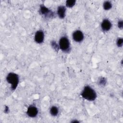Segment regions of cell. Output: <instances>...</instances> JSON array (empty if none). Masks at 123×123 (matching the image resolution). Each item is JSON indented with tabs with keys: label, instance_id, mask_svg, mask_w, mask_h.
I'll return each mask as SVG.
<instances>
[{
	"label": "cell",
	"instance_id": "cell-1",
	"mask_svg": "<svg viewBox=\"0 0 123 123\" xmlns=\"http://www.w3.org/2000/svg\"><path fill=\"white\" fill-rule=\"evenodd\" d=\"M81 96L88 101H94L97 97L96 92L89 86H86L84 87L81 93Z\"/></svg>",
	"mask_w": 123,
	"mask_h": 123
},
{
	"label": "cell",
	"instance_id": "cell-2",
	"mask_svg": "<svg viewBox=\"0 0 123 123\" xmlns=\"http://www.w3.org/2000/svg\"><path fill=\"white\" fill-rule=\"evenodd\" d=\"M7 82L11 85V88L12 90H14L17 88L19 82V77L17 74L11 72L6 76Z\"/></svg>",
	"mask_w": 123,
	"mask_h": 123
},
{
	"label": "cell",
	"instance_id": "cell-3",
	"mask_svg": "<svg viewBox=\"0 0 123 123\" xmlns=\"http://www.w3.org/2000/svg\"><path fill=\"white\" fill-rule=\"evenodd\" d=\"M59 49L64 52H68L70 50V43L69 39L66 36L61 37L59 42Z\"/></svg>",
	"mask_w": 123,
	"mask_h": 123
},
{
	"label": "cell",
	"instance_id": "cell-4",
	"mask_svg": "<svg viewBox=\"0 0 123 123\" xmlns=\"http://www.w3.org/2000/svg\"><path fill=\"white\" fill-rule=\"evenodd\" d=\"M39 12L41 15H44L46 18H51L53 16L54 13L43 5L40 6Z\"/></svg>",
	"mask_w": 123,
	"mask_h": 123
},
{
	"label": "cell",
	"instance_id": "cell-5",
	"mask_svg": "<svg viewBox=\"0 0 123 123\" xmlns=\"http://www.w3.org/2000/svg\"><path fill=\"white\" fill-rule=\"evenodd\" d=\"M72 37L74 41L76 42H81L84 38V35L81 30H76L73 32Z\"/></svg>",
	"mask_w": 123,
	"mask_h": 123
},
{
	"label": "cell",
	"instance_id": "cell-6",
	"mask_svg": "<svg viewBox=\"0 0 123 123\" xmlns=\"http://www.w3.org/2000/svg\"><path fill=\"white\" fill-rule=\"evenodd\" d=\"M37 108L34 105H30L27 110L26 114L27 115L31 118H34L36 117L38 114Z\"/></svg>",
	"mask_w": 123,
	"mask_h": 123
},
{
	"label": "cell",
	"instance_id": "cell-7",
	"mask_svg": "<svg viewBox=\"0 0 123 123\" xmlns=\"http://www.w3.org/2000/svg\"><path fill=\"white\" fill-rule=\"evenodd\" d=\"M44 33L42 30L37 31L34 36V40L37 43L41 44L44 40Z\"/></svg>",
	"mask_w": 123,
	"mask_h": 123
},
{
	"label": "cell",
	"instance_id": "cell-8",
	"mask_svg": "<svg viewBox=\"0 0 123 123\" xmlns=\"http://www.w3.org/2000/svg\"><path fill=\"white\" fill-rule=\"evenodd\" d=\"M111 26L112 24L108 19H104L101 24V28L102 30L105 32L109 31L111 28Z\"/></svg>",
	"mask_w": 123,
	"mask_h": 123
},
{
	"label": "cell",
	"instance_id": "cell-9",
	"mask_svg": "<svg viewBox=\"0 0 123 123\" xmlns=\"http://www.w3.org/2000/svg\"><path fill=\"white\" fill-rule=\"evenodd\" d=\"M66 8L64 6L60 5L57 8V14L60 19H63L66 15Z\"/></svg>",
	"mask_w": 123,
	"mask_h": 123
},
{
	"label": "cell",
	"instance_id": "cell-10",
	"mask_svg": "<svg viewBox=\"0 0 123 123\" xmlns=\"http://www.w3.org/2000/svg\"><path fill=\"white\" fill-rule=\"evenodd\" d=\"M49 112L52 116H56L59 113V109L57 107L55 106H53L50 108Z\"/></svg>",
	"mask_w": 123,
	"mask_h": 123
},
{
	"label": "cell",
	"instance_id": "cell-11",
	"mask_svg": "<svg viewBox=\"0 0 123 123\" xmlns=\"http://www.w3.org/2000/svg\"><path fill=\"white\" fill-rule=\"evenodd\" d=\"M103 9L105 10H109L112 7V4L110 1H105L103 4Z\"/></svg>",
	"mask_w": 123,
	"mask_h": 123
},
{
	"label": "cell",
	"instance_id": "cell-12",
	"mask_svg": "<svg viewBox=\"0 0 123 123\" xmlns=\"http://www.w3.org/2000/svg\"><path fill=\"white\" fill-rule=\"evenodd\" d=\"M75 0H67L66 1V5L68 8H72L75 4Z\"/></svg>",
	"mask_w": 123,
	"mask_h": 123
},
{
	"label": "cell",
	"instance_id": "cell-13",
	"mask_svg": "<svg viewBox=\"0 0 123 123\" xmlns=\"http://www.w3.org/2000/svg\"><path fill=\"white\" fill-rule=\"evenodd\" d=\"M123 39L122 37H119L117 39V42H116V44L118 47H121L123 46Z\"/></svg>",
	"mask_w": 123,
	"mask_h": 123
},
{
	"label": "cell",
	"instance_id": "cell-14",
	"mask_svg": "<svg viewBox=\"0 0 123 123\" xmlns=\"http://www.w3.org/2000/svg\"><path fill=\"white\" fill-rule=\"evenodd\" d=\"M51 46L53 47V48L55 50H58V49L59 48V45L56 43V42L54 41H52L51 42Z\"/></svg>",
	"mask_w": 123,
	"mask_h": 123
},
{
	"label": "cell",
	"instance_id": "cell-15",
	"mask_svg": "<svg viewBox=\"0 0 123 123\" xmlns=\"http://www.w3.org/2000/svg\"><path fill=\"white\" fill-rule=\"evenodd\" d=\"M106 83V80L104 78H101L99 81V84L100 85H104Z\"/></svg>",
	"mask_w": 123,
	"mask_h": 123
},
{
	"label": "cell",
	"instance_id": "cell-16",
	"mask_svg": "<svg viewBox=\"0 0 123 123\" xmlns=\"http://www.w3.org/2000/svg\"><path fill=\"white\" fill-rule=\"evenodd\" d=\"M118 26L120 29H122L123 26V22L122 20H120L118 22Z\"/></svg>",
	"mask_w": 123,
	"mask_h": 123
}]
</instances>
